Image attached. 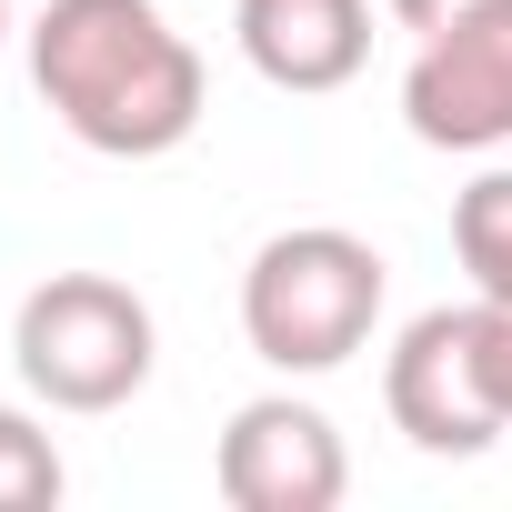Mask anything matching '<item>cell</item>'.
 <instances>
[{
	"label": "cell",
	"mask_w": 512,
	"mask_h": 512,
	"mask_svg": "<svg viewBox=\"0 0 512 512\" xmlns=\"http://www.w3.org/2000/svg\"><path fill=\"white\" fill-rule=\"evenodd\" d=\"M151 352V302L111 272H51L11 322V362L51 412H121L151 382Z\"/></svg>",
	"instance_id": "cell-3"
},
{
	"label": "cell",
	"mask_w": 512,
	"mask_h": 512,
	"mask_svg": "<svg viewBox=\"0 0 512 512\" xmlns=\"http://www.w3.org/2000/svg\"><path fill=\"white\" fill-rule=\"evenodd\" d=\"M31 81L51 121L101 161H161L201 131V51L161 0H51L31 21Z\"/></svg>",
	"instance_id": "cell-1"
},
{
	"label": "cell",
	"mask_w": 512,
	"mask_h": 512,
	"mask_svg": "<svg viewBox=\"0 0 512 512\" xmlns=\"http://www.w3.org/2000/svg\"><path fill=\"white\" fill-rule=\"evenodd\" d=\"M0 41H11V0H0Z\"/></svg>",
	"instance_id": "cell-12"
},
{
	"label": "cell",
	"mask_w": 512,
	"mask_h": 512,
	"mask_svg": "<svg viewBox=\"0 0 512 512\" xmlns=\"http://www.w3.org/2000/svg\"><path fill=\"white\" fill-rule=\"evenodd\" d=\"M472 352H482V392L512 432V302H472Z\"/></svg>",
	"instance_id": "cell-10"
},
{
	"label": "cell",
	"mask_w": 512,
	"mask_h": 512,
	"mask_svg": "<svg viewBox=\"0 0 512 512\" xmlns=\"http://www.w3.org/2000/svg\"><path fill=\"white\" fill-rule=\"evenodd\" d=\"M402 121L432 151H502L512 141V0H472L462 21L422 31L402 71Z\"/></svg>",
	"instance_id": "cell-4"
},
{
	"label": "cell",
	"mask_w": 512,
	"mask_h": 512,
	"mask_svg": "<svg viewBox=\"0 0 512 512\" xmlns=\"http://www.w3.org/2000/svg\"><path fill=\"white\" fill-rule=\"evenodd\" d=\"M211 482L231 512H332L352 492V452L332 432V412L292 402V392H262L241 402L221 452H211Z\"/></svg>",
	"instance_id": "cell-5"
},
{
	"label": "cell",
	"mask_w": 512,
	"mask_h": 512,
	"mask_svg": "<svg viewBox=\"0 0 512 512\" xmlns=\"http://www.w3.org/2000/svg\"><path fill=\"white\" fill-rule=\"evenodd\" d=\"M382 292H392V262L362 231H332V221L272 231L241 272V342L272 372H342L372 342Z\"/></svg>",
	"instance_id": "cell-2"
},
{
	"label": "cell",
	"mask_w": 512,
	"mask_h": 512,
	"mask_svg": "<svg viewBox=\"0 0 512 512\" xmlns=\"http://www.w3.org/2000/svg\"><path fill=\"white\" fill-rule=\"evenodd\" d=\"M382 11L402 21V31H442V21H462L472 0H382Z\"/></svg>",
	"instance_id": "cell-11"
},
{
	"label": "cell",
	"mask_w": 512,
	"mask_h": 512,
	"mask_svg": "<svg viewBox=\"0 0 512 512\" xmlns=\"http://www.w3.org/2000/svg\"><path fill=\"white\" fill-rule=\"evenodd\" d=\"M382 402H392V432L412 452H432V462H472V452L502 442V412H492L482 352H472V302L402 322L392 372H382Z\"/></svg>",
	"instance_id": "cell-6"
},
{
	"label": "cell",
	"mask_w": 512,
	"mask_h": 512,
	"mask_svg": "<svg viewBox=\"0 0 512 512\" xmlns=\"http://www.w3.org/2000/svg\"><path fill=\"white\" fill-rule=\"evenodd\" d=\"M452 251L472 272V302H512V171H482L452 201Z\"/></svg>",
	"instance_id": "cell-8"
},
{
	"label": "cell",
	"mask_w": 512,
	"mask_h": 512,
	"mask_svg": "<svg viewBox=\"0 0 512 512\" xmlns=\"http://www.w3.org/2000/svg\"><path fill=\"white\" fill-rule=\"evenodd\" d=\"M61 452H51V432L31 422V412H11L0 402V512H51L61 502Z\"/></svg>",
	"instance_id": "cell-9"
},
{
	"label": "cell",
	"mask_w": 512,
	"mask_h": 512,
	"mask_svg": "<svg viewBox=\"0 0 512 512\" xmlns=\"http://www.w3.org/2000/svg\"><path fill=\"white\" fill-rule=\"evenodd\" d=\"M231 31L272 91H342L372 61V0H231Z\"/></svg>",
	"instance_id": "cell-7"
}]
</instances>
